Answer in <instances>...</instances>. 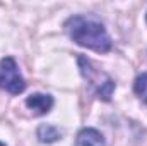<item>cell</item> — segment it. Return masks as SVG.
Returning <instances> with one entry per match:
<instances>
[{"instance_id": "obj_1", "label": "cell", "mask_w": 147, "mask_h": 146, "mask_svg": "<svg viewBox=\"0 0 147 146\" xmlns=\"http://www.w3.org/2000/svg\"><path fill=\"white\" fill-rule=\"evenodd\" d=\"M65 31L79 46L94 50L98 53H108L111 50L110 35L103 23L87 16H72L65 21Z\"/></svg>"}, {"instance_id": "obj_2", "label": "cell", "mask_w": 147, "mask_h": 146, "mask_svg": "<svg viewBox=\"0 0 147 146\" xmlns=\"http://www.w3.org/2000/svg\"><path fill=\"white\" fill-rule=\"evenodd\" d=\"M77 64H79L82 77L92 86V89L96 91L98 98L103 100V102H110L111 96H113V91L116 88V83L111 79L108 74H105L103 71L96 69L94 64L87 57H84V55H79Z\"/></svg>"}, {"instance_id": "obj_3", "label": "cell", "mask_w": 147, "mask_h": 146, "mask_svg": "<svg viewBox=\"0 0 147 146\" xmlns=\"http://www.w3.org/2000/svg\"><path fill=\"white\" fill-rule=\"evenodd\" d=\"M0 89L10 95H21L26 89V81L19 72V65L12 57L0 60Z\"/></svg>"}, {"instance_id": "obj_4", "label": "cell", "mask_w": 147, "mask_h": 146, "mask_svg": "<svg viewBox=\"0 0 147 146\" xmlns=\"http://www.w3.org/2000/svg\"><path fill=\"white\" fill-rule=\"evenodd\" d=\"M53 96L46 93H33L26 98V107L31 110L34 115H45L53 107Z\"/></svg>"}, {"instance_id": "obj_5", "label": "cell", "mask_w": 147, "mask_h": 146, "mask_svg": "<svg viewBox=\"0 0 147 146\" xmlns=\"http://www.w3.org/2000/svg\"><path fill=\"white\" fill-rule=\"evenodd\" d=\"M75 146H106L103 134L94 127H84L75 138Z\"/></svg>"}, {"instance_id": "obj_6", "label": "cell", "mask_w": 147, "mask_h": 146, "mask_svg": "<svg viewBox=\"0 0 147 146\" xmlns=\"http://www.w3.org/2000/svg\"><path fill=\"white\" fill-rule=\"evenodd\" d=\"M38 139L41 143H55L62 138V131L51 124H43L38 127Z\"/></svg>"}, {"instance_id": "obj_7", "label": "cell", "mask_w": 147, "mask_h": 146, "mask_svg": "<svg viewBox=\"0 0 147 146\" xmlns=\"http://www.w3.org/2000/svg\"><path fill=\"white\" fill-rule=\"evenodd\" d=\"M134 91H135V95H137L140 100H144L147 103V72H142L135 77Z\"/></svg>"}, {"instance_id": "obj_8", "label": "cell", "mask_w": 147, "mask_h": 146, "mask_svg": "<svg viewBox=\"0 0 147 146\" xmlns=\"http://www.w3.org/2000/svg\"><path fill=\"white\" fill-rule=\"evenodd\" d=\"M0 146H5V143H2V141H0Z\"/></svg>"}]
</instances>
